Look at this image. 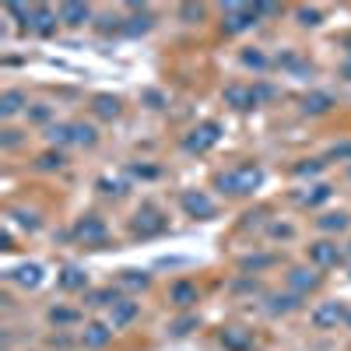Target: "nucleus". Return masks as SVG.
Masks as SVG:
<instances>
[{"instance_id":"f257e3e1","label":"nucleus","mask_w":351,"mask_h":351,"mask_svg":"<svg viewBox=\"0 0 351 351\" xmlns=\"http://www.w3.org/2000/svg\"><path fill=\"white\" fill-rule=\"evenodd\" d=\"M260 183H263V169L256 162H243V165H236V169H228V172L218 176V190L228 193V197H246Z\"/></svg>"},{"instance_id":"f03ea898","label":"nucleus","mask_w":351,"mask_h":351,"mask_svg":"<svg viewBox=\"0 0 351 351\" xmlns=\"http://www.w3.org/2000/svg\"><path fill=\"white\" fill-rule=\"evenodd\" d=\"M278 92L271 84H228L225 88V106H232V109H253V106H260V102H267V99H274Z\"/></svg>"},{"instance_id":"7ed1b4c3","label":"nucleus","mask_w":351,"mask_h":351,"mask_svg":"<svg viewBox=\"0 0 351 351\" xmlns=\"http://www.w3.org/2000/svg\"><path fill=\"white\" fill-rule=\"evenodd\" d=\"M260 21V8L256 4H225L221 8V28L228 36H239L246 28H253Z\"/></svg>"},{"instance_id":"20e7f679","label":"nucleus","mask_w":351,"mask_h":351,"mask_svg":"<svg viewBox=\"0 0 351 351\" xmlns=\"http://www.w3.org/2000/svg\"><path fill=\"white\" fill-rule=\"evenodd\" d=\"M218 141H221V123L204 120V123H197V127L183 137V148H186L190 155H204V152H211Z\"/></svg>"},{"instance_id":"39448f33","label":"nucleus","mask_w":351,"mask_h":351,"mask_svg":"<svg viewBox=\"0 0 351 351\" xmlns=\"http://www.w3.org/2000/svg\"><path fill=\"white\" fill-rule=\"evenodd\" d=\"M165 215L155 208V204H141L137 215H134V232L141 239H148V236H158V232H165Z\"/></svg>"},{"instance_id":"423d86ee","label":"nucleus","mask_w":351,"mask_h":351,"mask_svg":"<svg viewBox=\"0 0 351 351\" xmlns=\"http://www.w3.org/2000/svg\"><path fill=\"white\" fill-rule=\"evenodd\" d=\"M106 236H109V228H106V221L95 218V215H84V218L74 225V239L84 243V246H102Z\"/></svg>"},{"instance_id":"0eeeda50","label":"nucleus","mask_w":351,"mask_h":351,"mask_svg":"<svg viewBox=\"0 0 351 351\" xmlns=\"http://www.w3.org/2000/svg\"><path fill=\"white\" fill-rule=\"evenodd\" d=\"M180 204H183V211L190 215V218H215V200L204 193V190H186V193H180Z\"/></svg>"},{"instance_id":"6e6552de","label":"nucleus","mask_w":351,"mask_h":351,"mask_svg":"<svg viewBox=\"0 0 351 351\" xmlns=\"http://www.w3.org/2000/svg\"><path fill=\"white\" fill-rule=\"evenodd\" d=\"M309 260H313V267H337L344 260V253L334 239H319V243L309 246Z\"/></svg>"},{"instance_id":"1a4fd4ad","label":"nucleus","mask_w":351,"mask_h":351,"mask_svg":"<svg viewBox=\"0 0 351 351\" xmlns=\"http://www.w3.org/2000/svg\"><path fill=\"white\" fill-rule=\"evenodd\" d=\"M319 267H291L288 271V288L295 291V295H306V291H316L319 288Z\"/></svg>"},{"instance_id":"9d476101","label":"nucleus","mask_w":351,"mask_h":351,"mask_svg":"<svg viewBox=\"0 0 351 351\" xmlns=\"http://www.w3.org/2000/svg\"><path fill=\"white\" fill-rule=\"evenodd\" d=\"M341 319H348V309L341 302H324V306L313 309V327L316 330H334Z\"/></svg>"},{"instance_id":"9b49d317","label":"nucleus","mask_w":351,"mask_h":351,"mask_svg":"<svg viewBox=\"0 0 351 351\" xmlns=\"http://www.w3.org/2000/svg\"><path fill=\"white\" fill-rule=\"evenodd\" d=\"M137 313H141V306L137 302H130V299H120L112 309H109V327L112 330H123L127 324H134L137 319Z\"/></svg>"},{"instance_id":"f8f14e48","label":"nucleus","mask_w":351,"mask_h":351,"mask_svg":"<svg viewBox=\"0 0 351 351\" xmlns=\"http://www.w3.org/2000/svg\"><path fill=\"white\" fill-rule=\"evenodd\" d=\"M302 295H295V291H274V295H267V313L271 316H288V313H295L302 302Z\"/></svg>"},{"instance_id":"ddd939ff","label":"nucleus","mask_w":351,"mask_h":351,"mask_svg":"<svg viewBox=\"0 0 351 351\" xmlns=\"http://www.w3.org/2000/svg\"><path fill=\"white\" fill-rule=\"evenodd\" d=\"M8 278L14 285H21V288H39L43 285V267H39V263H21V267L8 271Z\"/></svg>"},{"instance_id":"4468645a","label":"nucleus","mask_w":351,"mask_h":351,"mask_svg":"<svg viewBox=\"0 0 351 351\" xmlns=\"http://www.w3.org/2000/svg\"><path fill=\"white\" fill-rule=\"evenodd\" d=\"M109 341H112V327H109V324H88L84 334H81V344H84V348H92V351L106 348Z\"/></svg>"},{"instance_id":"2eb2a0df","label":"nucleus","mask_w":351,"mask_h":351,"mask_svg":"<svg viewBox=\"0 0 351 351\" xmlns=\"http://www.w3.org/2000/svg\"><path fill=\"white\" fill-rule=\"evenodd\" d=\"M221 344H225L228 351H250L253 334L243 330V327H225V330H221Z\"/></svg>"},{"instance_id":"dca6fc26","label":"nucleus","mask_w":351,"mask_h":351,"mask_svg":"<svg viewBox=\"0 0 351 351\" xmlns=\"http://www.w3.org/2000/svg\"><path fill=\"white\" fill-rule=\"evenodd\" d=\"M197 295H200V291H197V285L193 281H176L172 288H169V302H176V306H193L197 302Z\"/></svg>"},{"instance_id":"f3484780","label":"nucleus","mask_w":351,"mask_h":351,"mask_svg":"<svg viewBox=\"0 0 351 351\" xmlns=\"http://www.w3.org/2000/svg\"><path fill=\"white\" fill-rule=\"evenodd\" d=\"M25 106H28V99H25V92H21V88H11V92H4V95H0V116H4V120L18 116Z\"/></svg>"},{"instance_id":"a211bd4d","label":"nucleus","mask_w":351,"mask_h":351,"mask_svg":"<svg viewBox=\"0 0 351 351\" xmlns=\"http://www.w3.org/2000/svg\"><path fill=\"white\" fill-rule=\"evenodd\" d=\"M32 28H36L39 36H53V32H56V11H53V8H46V4H36Z\"/></svg>"},{"instance_id":"6ab92c4d","label":"nucleus","mask_w":351,"mask_h":351,"mask_svg":"<svg viewBox=\"0 0 351 351\" xmlns=\"http://www.w3.org/2000/svg\"><path fill=\"white\" fill-rule=\"evenodd\" d=\"M330 109H334V99H330L327 92H313V95L302 99V112H306V116H324V112H330Z\"/></svg>"},{"instance_id":"aec40b11","label":"nucleus","mask_w":351,"mask_h":351,"mask_svg":"<svg viewBox=\"0 0 351 351\" xmlns=\"http://www.w3.org/2000/svg\"><path fill=\"white\" fill-rule=\"evenodd\" d=\"M56 285H60L64 291H84L88 288V274L81 267H64L60 278H56Z\"/></svg>"},{"instance_id":"412c9836","label":"nucleus","mask_w":351,"mask_h":351,"mask_svg":"<svg viewBox=\"0 0 351 351\" xmlns=\"http://www.w3.org/2000/svg\"><path fill=\"white\" fill-rule=\"evenodd\" d=\"M88 18H92V8H88V4H74V0L60 4V21L64 25H84Z\"/></svg>"},{"instance_id":"4be33fe9","label":"nucleus","mask_w":351,"mask_h":351,"mask_svg":"<svg viewBox=\"0 0 351 351\" xmlns=\"http://www.w3.org/2000/svg\"><path fill=\"white\" fill-rule=\"evenodd\" d=\"M92 109H95V116H102V120H116V116H120V99L116 95H95Z\"/></svg>"},{"instance_id":"5701e85b","label":"nucleus","mask_w":351,"mask_h":351,"mask_svg":"<svg viewBox=\"0 0 351 351\" xmlns=\"http://www.w3.org/2000/svg\"><path fill=\"white\" fill-rule=\"evenodd\" d=\"M84 302L88 306H116V302H120V295H116V288H99V291H88V295H84Z\"/></svg>"},{"instance_id":"b1692460","label":"nucleus","mask_w":351,"mask_h":351,"mask_svg":"<svg viewBox=\"0 0 351 351\" xmlns=\"http://www.w3.org/2000/svg\"><path fill=\"white\" fill-rule=\"evenodd\" d=\"M71 137H74V144H81V148H92V144L99 141L95 127H88V123H71Z\"/></svg>"},{"instance_id":"393cba45","label":"nucleus","mask_w":351,"mask_h":351,"mask_svg":"<svg viewBox=\"0 0 351 351\" xmlns=\"http://www.w3.org/2000/svg\"><path fill=\"white\" fill-rule=\"evenodd\" d=\"M330 193H334V190H330L327 183H319V186H313L309 193H302V197H299V204H302V208H316V204L330 200Z\"/></svg>"},{"instance_id":"a878e982","label":"nucleus","mask_w":351,"mask_h":351,"mask_svg":"<svg viewBox=\"0 0 351 351\" xmlns=\"http://www.w3.org/2000/svg\"><path fill=\"white\" fill-rule=\"evenodd\" d=\"M324 232H344L348 228V215L344 211H330V215H319V221H316Z\"/></svg>"},{"instance_id":"bb28decb","label":"nucleus","mask_w":351,"mask_h":351,"mask_svg":"<svg viewBox=\"0 0 351 351\" xmlns=\"http://www.w3.org/2000/svg\"><path fill=\"white\" fill-rule=\"evenodd\" d=\"M77 309H67V306H53L49 309V324H56V327H67V324H77Z\"/></svg>"},{"instance_id":"cd10ccee","label":"nucleus","mask_w":351,"mask_h":351,"mask_svg":"<svg viewBox=\"0 0 351 351\" xmlns=\"http://www.w3.org/2000/svg\"><path fill=\"white\" fill-rule=\"evenodd\" d=\"M148 28H152V14H148V11H141V14L127 18L123 32H127V36H141V32H148Z\"/></svg>"},{"instance_id":"c85d7f7f","label":"nucleus","mask_w":351,"mask_h":351,"mask_svg":"<svg viewBox=\"0 0 351 351\" xmlns=\"http://www.w3.org/2000/svg\"><path fill=\"white\" fill-rule=\"evenodd\" d=\"M120 285L137 291V288H148V285H152V278L144 274V271H123V274H120Z\"/></svg>"},{"instance_id":"c756f323","label":"nucleus","mask_w":351,"mask_h":351,"mask_svg":"<svg viewBox=\"0 0 351 351\" xmlns=\"http://www.w3.org/2000/svg\"><path fill=\"white\" fill-rule=\"evenodd\" d=\"M278 256H271V253H260V256H243L239 260V267L243 271H263V267H271Z\"/></svg>"},{"instance_id":"7c9ffc66","label":"nucleus","mask_w":351,"mask_h":351,"mask_svg":"<svg viewBox=\"0 0 351 351\" xmlns=\"http://www.w3.org/2000/svg\"><path fill=\"white\" fill-rule=\"evenodd\" d=\"M46 137H49V144H74V137H71V123H53Z\"/></svg>"},{"instance_id":"2f4dec72","label":"nucleus","mask_w":351,"mask_h":351,"mask_svg":"<svg viewBox=\"0 0 351 351\" xmlns=\"http://www.w3.org/2000/svg\"><path fill=\"white\" fill-rule=\"evenodd\" d=\"M295 18H299V25H306V28H316L319 21H324V14H319L316 8H295Z\"/></svg>"},{"instance_id":"473e14b6","label":"nucleus","mask_w":351,"mask_h":351,"mask_svg":"<svg viewBox=\"0 0 351 351\" xmlns=\"http://www.w3.org/2000/svg\"><path fill=\"white\" fill-rule=\"evenodd\" d=\"M243 64H246V67H253V71H263L271 60H267V56H263L260 49H243Z\"/></svg>"},{"instance_id":"72a5a7b5","label":"nucleus","mask_w":351,"mask_h":351,"mask_svg":"<svg viewBox=\"0 0 351 351\" xmlns=\"http://www.w3.org/2000/svg\"><path fill=\"white\" fill-rule=\"evenodd\" d=\"M197 324H200V319H197V316H183V319H176V324H172L169 330H172L176 337H186L190 330H197Z\"/></svg>"},{"instance_id":"f704fd0d","label":"nucleus","mask_w":351,"mask_h":351,"mask_svg":"<svg viewBox=\"0 0 351 351\" xmlns=\"http://www.w3.org/2000/svg\"><path fill=\"white\" fill-rule=\"evenodd\" d=\"M64 162H67V158H64L60 152H46V155H39V158H36V165H39V169H60Z\"/></svg>"},{"instance_id":"c9c22d12","label":"nucleus","mask_w":351,"mask_h":351,"mask_svg":"<svg viewBox=\"0 0 351 351\" xmlns=\"http://www.w3.org/2000/svg\"><path fill=\"white\" fill-rule=\"evenodd\" d=\"M324 165H327L324 158H309V162H299V165H295V176H316V172L324 169Z\"/></svg>"},{"instance_id":"e433bc0d","label":"nucleus","mask_w":351,"mask_h":351,"mask_svg":"<svg viewBox=\"0 0 351 351\" xmlns=\"http://www.w3.org/2000/svg\"><path fill=\"white\" fill-rule=\"evenodd\" d=\"M180 18H186V21H200V18H204V8H200V4H183V8H180Z\"/></svg>"},{"instance_id":"4c0bfd02","label":"nucleus","mask_w":351,"mask_h":351,"mask_svg":"<svg viewBox=\"0 0 351 351\" xmlns=\"http://www.w3.org/2000/svg\"><path fill=\"white\" fill-rule=\"evenodd\" d=\"M271 236L274 239H291V236H295V228H291V225H271Z\"/></svg>"},{"instance_id":"58836bf2","label":"nucleus","mask_w":351,"mask_h":351,"mask_svg":"<svg viewBox=\"0 0 351 351\" xmlns=\"http://www.w3.org/2000/svg\"><path fill=\"white\" fill-rule=\"evenodd\" d=\"M99 186H102V193H116V197L123 193V183H120V180H116V183H112V180H99Z\"/></svg>"},{"instance_id":"ea45409f","label":"nucleus","mask_w":351,"mask_h":351,"mask_svg":"<svg viewBox=\"0 0 351 351\" xmlns=\"http://www.w3.org/2000/svg\"><path fill=\"white\" fill-rule=\"evenodd\" d=\"M14 218H18L21 225H28V228H39V218H36V215H25V211H14Z\"/></svg>"},{"instance_id":"a19ab883","label":"nucleus","mask_w":351,"mask_h":351,"mask_svg":"<svg viewBox=\"0 0 351 351\" xmlns=\"http://www.w3.org/2000/svg\"><path fill=\"white\" fill-rule=\"evenodd\" d=\"M134 176H144V180H155L158 169H152V165H134Z\"/></svg>"},{"instance_id":"79ce46f5","label":"nucleus","mask_w":351,"mask_h":351,"mask_svg":"<svg viewBox=\"0 0 351 351\" xmlns=\"http://www.w3.org/2000/svg\"><path fill=\"white\" fill-rule=\"evenodd\" d=\"M330 158H351V144H337V148H330Z\"/></svg>"},{"instance_id":"37998d69","label":"nucleus","mask_w":351,"mask_h":351,"mask_svg":"<svg viewBox=\"0 0 351 351\" xmlns=\"http://www.w3.org/2000/svg\"><path fill=\"white\" fill-rule=\"evenodd\" d=\"M236 291H256V281H250V278H239V281H236Z\"/></svg>"},{"instance_id":"c03bdc74","label":"nucleus","mask_w":351,"mask_h":351,"mask_svg":"<svg viewBox=\"0 0 351 351\" xmlns=\"http://www.w3.org/2000/svg\"><path fill=\"white\" fill-rule=\"evenodd\" d=\"M21 137H18V130H4V148H14Z\"/></svg>"},{"instance_id":"a18cd8bd","label":"nucleus","mask_w":351,"mask_h":351,"mask_svg":"<svg viewBox=\"0 0 351 351\" xmlns=\"http://www.w3.org/2000/svg\"><path fill=\"white\" fill-rule=\"evenodd\" d=\"M144 99H148V102H152V106H155V109H158V106H162V95H158V92H144Z\"/></svg>"},{"instance_id":"49530a36","label":"nucleus","mask_w":351,"mask_h":351,"mask_svg":"<svg viewBox=\"0 0 351 351\" xmlns=\"http://www.w3.org/2000/svg\"><path fill=\"white\" fill-rule=\"evenodd\" d=\"M344 324H348V327H351V309H348V319H344Z\"/></svg>"},{"instance_id":"de8ad7c7","label":"nucleus","mask_w":351,"mask_h":351,"mask_svg":"<svg viewBox=\"0 0 351 351\" xmlns=\"http://www.w3.org/2000/svg\"><path fill=\"white\" fill-rule=\"evenodd\" d=\"M348 256H351V243H348Z\"/></svg>"},{"instance_id":"09e8293b","label":"nucleus","mask_w":351,"mask_h":351,"mask_svg":"<svg viewBox=\"0 0 351 351\" xmlns=\"http://www.w3.org/2000/svg\"><path fill=\"white\" fill-rule=\"evenodd\" d=\"M348 176H351V169H348Z\"/></svg>"}]
</instances>
